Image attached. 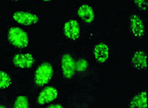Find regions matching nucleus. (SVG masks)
I'll use <instances>...</instances> for the list:
<instances>
[{
  "label": "nucleus",
  "mask_w": 148,
  "mask_h": 108,
  "mask_svg": "<svg viewBox=\"0 0 148 108\" xmlns=\"http://www.w3.org/2000/svg\"><path fill=\"white\" fill-rule=\"evenodd\" d=\"M54 76L53 64L49 61H43L40 63L34 71V88H43L51 81Z\"/></svg>",
  "instance_id": "obj_1"
},
{
  "label": "nucleus",
  "mask_w": 148,
  "mask_h": 108,
  "mask_svg": "<svg viewBox=\"0 0 148 108\" xmlns=\"http://www.w3.org/2000/svg\"><path fill=\"white\" fill-rule=\"evenodd\" d=\"M12 18L15 22L22 26H32L40 22V18L36 14L25 10H17L13 12Z\"/></svg>",
  "instance_id": "obj_7"
},
{
  "label": "nucleus",
  "mask_w": 148,
  "mask_h": 108,
  "mask_svg": "<svg viewBox=\"0 0 148 108\" xmlns=\"http://www.w3.org/2000/svg\"><path fill=\"white\" fill-rule=\"evenodd\" d=\"M58 91L54 86H45L40 91L35 99L37 106H44L54 102L58 97Z\"/></svg>",
  "instance_id": "obj_5"
},
{
  "label": "nucleus",
  "mask_w": 148,
  "mask_h": 108,
  "mask_svg": "<svg viewBox=\"0 0 148 108\" xmlns=\"http://www.w3.org/2000/svg\"><path fill=\"white\" fill-rule=\"evenodd\" d=\"M76 100L71 102V107H88L91 105L92 103H95V98L91 95H84L80 94L78 97H75Z\"/></svg>",
  "instance_id": "obj_14"
},
{
  "label": "nucleus",
  "mask_w": 148,
  "mask_h": 108,
  "mask_svg": "<svg viewBox=\"0 0 148 108\" xmlns=\"http://www.w3.org/2000/svg\"><path fill=\"white\" fill-rule=\"evenodd\" d=\"M13 107L16 108H28L30 107V102L26 95H18L13 102Z\"/></svg>",
  "instance_id": "obj_16"
},
{
  "label": "nucleus",
  "mask_w": 148,
  "mask_h": 108,
  "mask_svg": "<svg viewBox=\"0 0 148 108\" xmlns=\"http://www.w3.org/2000/svg\"><path fill=\"white\" fill-rule=\"evenodd\" d=\"M11 1H13V2H18V1H21V0H11Z\"/></svg>",
  "instance_id": "obj_20"
},
{
  "label": "nucleus",
  "mask_w": 148,
  "mask_h": 108,
  "mask_svg": "<svg viewBox=\"0 0 148 108\" xmlns=\"http://www.w3.org/2000/svg\"><path fill=\"white\" fill-rule=\"evenodd\" d=\"M14 67L21 69H30L34 66V57L30 53H18L11 58Z\"/></svg>",
  "instance_id": "obj_8"
},
{
  "label": "nucleus",
  "mask_w": 148,
  "mask_h": 108,
  "mask_svg": "<svg viewBox=\"0 0 148 108\" xmlns=\"http://www.w3.org/2000/svg\"><path fill=\"white\" fill-rule=\"evenodd\" d=\"M77 15L82 21L87 26H91L95 23V13L94 8L88 4H82L77 9Z\"/></svg>",
  "instance_id": "obj_11"
},
{
  "label": "nucleus",
  "mask_w": 148,
  "mask_h": 108,
  "mask_svg": "<svg viewBox=\"0 0 148 108\" xmlns=\"http://www.w3.org/2000/svg\"><path fill=\"white\" fill-rule=\"evenodd\" d=\"M76 1H82V0H76Z\"/></svg>",
  "instance_id": "obj_21"
},
{
  "label": "nucleus",
  "mask_w": 148,
  "mask_h": 108,
  "mask_svg": "<svg viewBox=\"0 0 148 108\" xmlns=\"http://www.w3.org/2000/svg\"><path fill=\"white\" fill-rule=\"evenodd\" d=\"M7 39L8 44L17 49H25L29 45V35L20 27H10L8 31Z\"/></svg>",
  "instance_id": "obj_3"
},
{
  "label": "nucleus",
  "mask_w": 148,
  "mask_h": 108,
  "mask_svg": "<svg viewBox=\"0 0 148 108\" xmlns=\"http://www.w3.org/2000/svg\"><path fill=\"white\" fill-rule=\"evenodd\" d=\"M129 30L132 35L137 40H142L145 36V26L142 17L137 13L129 15Z\"/></svg>",
  "instance_id": "obj_4"
},
{
  "label": "nucleus",
  "mask_w": 148,
  "mask_h": 108,
  "mask_svg": "<svg viewBox=\"0 0 148 108\" xmlns=\"http://www.w3.org/2000/svg\"><path fill=\"white\" fill-rule=\"evenodd\" d=\"M12 78L8 72L0 70V90H6L12 85Z\"/></svg>",
  "instance_id": "obj_15"
},
{
  "label": "nucleus",
  "mask_w": 148,
  "mask_h": 108,
  "mask_svg": "<svg viewBox=\"0 0 148 108\" xmlns=\"http://www.w3.org/2000/svg\"><path fill=\"white\" fill-rule=\"evenodd\" d=\"M75 61H76L75 79L81 82L82 81H84L85 79L89 77V75L91 73V64L86 58L82 57V56L76 57Z\"/></svg>",
  "instance_id": "obj_10"
},
{
  "label": "nucleus",
  "mask_w": 148,
  "mask_h": 108,
  "mask_svg": "<svg viewBox=\"0 0 148 108\" xmlns=\"http://www.w3.org/2000/svg\"><path fill=\"white\" fill-rule=\"evenodd\" d=\"M134 6L137 8L138 10L141 12H146L147 7H148V1L147 0H132Z\"/></svg>",
  "instance_id": "obj_17"
},
{
  "label": "nucleus",
  "mask_w": 148,
  "mask_h": 108,
  "mask_svg": "<svg viewBox=\"0 0 148 108\" xmlns=\"http://www.w3.org/2000/svg\"><path fill=\"white\" fill-rule=\"evenodd\" d=\"M39 1H41V2H45V3H48V2H50V1H52V0H39Z\"/></svg>",
  "instance_id": "obj_19"
},
{
  "label": "nucleus",
  "mask_w": 148,
  "mask_h": 108,
  "mask_svg": "<svg viewBox=\"0 0 148 108\" xmlns=\"http://www.w3.org/2000/svg\"><path fill=\"white\" fill-rule=\"evenodd\" d=\"M110 48L109 46L104 42L97 43L92 48V55L97 63L100 65H104L108 61L110 57Z\"/></svg>",
  "instance_id": "obj_9"
},
{
  "label": "nucleus",
  "mask_w": 148,
  "mask_h": 108,
  "mask_svg": "<svg viewBox=\"0 0 148 108\" xmlns=\"http://www.w3.org/2000/svg\"><path fill=\"white\" fill-rule=\"evenodd\" d=\"M130 108H146L148 106L147 101V92L143 90L134 94L129 102Z\"/></svg>",
  "instance_id": "obj_13"
},
{
  "label": "nucleus",
  "mask_w": 148,
  "mask_h": 108,
  "mask_svg": "<svg viewBox=\"0 0 148 108\" xmlns=\"http://www.w3.org/2000/svg\"><path fill=\"white\" fill-rule=\"evenodd\" d=\"M131 65L138 71H145L147 69V54L145 51H135L131 56Z\"/></svg>",
  "instance_id": "obj_12"
},
{
  "label": "nucleus",
  "mask_w": 148,
  "mask_h": 108,
  "mask_svg": "<svg viewBox=\"0 0 148 108\" xmlns=\"http://www.w3.org/2000/svg\"><path fill=\"white\" fill-rule=\"evenodd\" d=\"M63 33L65 38L71 42H77L81 38L82 27L80 22L76 20H69L64 23Z\"/></svg>",
  "instance_id": "obj_6"
},
{
  "label": "nucleus",
  "mask_w": 148,
  "mask_h": 108,
  "mask_svg": "<svg viewBox=\"0 0 148 108\" xmlns=\"http://www.w3.org/2000/svg\"><path fill=\"white\" fill-rule=\"evenodd\" d=\"M47 108H64V105H59V104H48V105L46 106Z\"/></svg>",
  "instance_id": "obj_18"
},
{
  "label": "nucleus",
  "mask_w": 148,
  "mask_h": 108,
  "mask_svg": "<svg viewBox=\"0 0 148 108\" xmlns=\"http://www.w3.org/2000/svg\"><path fill=\"white\" fill-rule=\"evenodd\" d=\"M74 55L69 51L65 52L60 55V67H61L62 78L65 82L71 83L75 81L76 74V61Z\"/></svg>",
  "instance_id": "obj_2"
}]
</instances>
